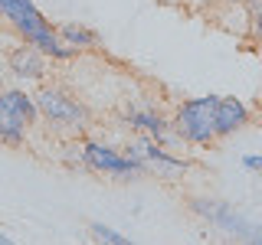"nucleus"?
<instances>
[{"mask_svg":"<svg viewBox=\"0 0 262 245\" xmlns=\"http://www.w3.org/2000/svg\"><path fill=\"white\" fill-rule=\"evenodd\" d=\"M213 105H216V95H203V98H193V102H184L177 108L174 128L184 141H190V144H213L216 141V131H213Z\"/></svg>","mask_w":262,"mask_h":245,"instance_id":"nucleus-1","label":"nucleus"},{"mask_svg":"<svg viewBox=\"0 0 262 245\" xmlns=\"http://www.w3.org/2000/svg\"><path fill=\"white\" fill-rule=\"evenodd\" d=\"M13 27L20 30V36L27 39L30 46H36L39 53L53 56V59H72V56L79 53V49L66 46L62 39L56 36V30H53V27H49V23L43 20V13H39V10H30V13L16 16V20H13Z\"/></svg>","mask_w":262,"mask_h":245,"instance_id":"nucleus-2","label":"nucleus"},{"mask_svg":"<svg viewBox=\"0 0 262 245\" xmlns=\"http://www.w3.org/2000/svg\"><path fill=\"white\" fill-rule=\"evenodd\" d=\"M36 111L46 114V121H53L56 128H85L89 121L85 105H79L72 95L59 92V88H43L36 95Z\"/></svg>","mask_w":262,"mask_h":245,"instance_id":"nucleus-3","label":"nucleus"},{"mask_svg":"<svg viewBox=\"0 0 262 245\" xmlns=\"http://www.w3.org/2000/svg\"><path fill=\"white\" fill-rule=\"evenodd\" d=\"M85 163L98 174H115V177H138V174H147L141 163L128 160L125 154L112 151V147H102V144H85Z\"/></svg>","mask_w":262,"mask_h":245,"instance_id":"nucleus-4","label":"nucleus"},{"mask_svg":"<svg viewBox=\"0 0 262 245\" xmlns=\"http://www.w3.org/2000/svg\"><path fill=\"white\" fill-rule=\"evenodd\" d=\"M246 125H249V108L239 98H216V105H213V131H216V137H229Z\"/></svg>","mask_w":262,"mask_h":245,"instance_id":"nucleus-5","label":"nucleus"},{"mask_svg":"<svg viewBox=\"0 0 262 245\" xmlns=\"http://www.w3.org/2000/svg\"><path fill=\"white\" fill-rule=\"evenodd\" d=\"M10 69L16 72L20 79H39L43 76V53H39L36 46H27L23 43L20 49H13L10 53Z\"/></svg>","mask_w":262,"mask_h":245,"instance_id":"nucleus-6","label":"nucleus"},{"mask_svg":"<svg viewBox=\"0 0 262 245\" xmlns=\"http://www.w3.org/2000/svg\"><path fill=\"white\" fill-rule=\"evenodd\" d=\"M0 108L10 111L23 128L33 125V121H36V114H39V111H36V102H33V98H27L23 92H16V88H10V92H0Z\"/></svg>","mask_w":262,"mask_h":245,"instance_id":"nucleus-7","label":"nucleus"},{"mask_svg":"<svg viewBox=\"0 0 262 245\" xmlns=\"http://www.w3.org/2000/svg\"><path fill=\"white\" fill-rule=\"evenodd\" d=\"M128 125H135V128L147 131V134H151V137H158V141H164V137H167V121H164L158 111H141V108H131V111H128Z\"/></svg>","mask_w":262,"mask_h":245,"instance_id":"nucleus-8","label":"nucleus"},{"mask_svg":"<svg viewBox=\"0 0 262 245\" xmlns=\"http://www.w3.org/2000/svg\"><path fill=\"white\" fill-rule=\"evenodd\" d=\"M56 36H59L66 46H72V49H79V46H98V33L89 30V27H79V23H62V27L56 30Z\"/></svg>","mask_w":262,"mask_h":245,"instance_id":"nucleus-9","label":"nucleus"},{"mask_svg":"<svg viewBox=\"0 0 262 245\" xmlns=\"http://www.w3.org/2000/svg\"><path fill=\"white\" fill-rule=\"evenodd\" d=\"M144 167H147V170H158L161 177H180V174L187 170V163H180V160H174V157H167L161 147H151V154H147Z\"/></svg>","mask_w":262,"mask_h":245,"instance_id":"nucleus-10","label":"nucleus"},{"mask_svg":"<svg viewBox=\"0 0 262 245\" xmlns=\"http://www.w3.org/2000/svg\"><path fill=\"white\" fill-rule=\"evenodd\" d=\"M0 144H10V147L23 144V125L4 108H0Z\"/></svg>","mask_w":262,"mask_h":245,"instance_id":"nucleus-11","label":"nucleus"},{"mask_svg":"<svg viewBox=\"0 0 262 245\" xmlns=\"http://www.w3.org/2000/svg\"><path fill=\"white\" fill-rule=\"evenodd\" d=\"M30 10H36V7H33V0H0V13H4L10 23L16 20V16L30 13Z\"/></svg>","mask_w":262,"mask_h":245,"instance_id":"nucleus-12","label":"nucleus"},{"mask_svg":"<svg viewBox=\"0 0 262 245\" xmlns=\"http://www.w3.org/2000/svg\"><path fill=\"white\" fill-rule=\"evenodd\" d=\"M89 232L95 235L98 242H112V245H128V239L121 232H115V229H108V226H102V223H89Z\"/></svg>","mask_w":262,"mask_h":245,"instance_id":"nucleus-13","label":"nucleus"},{"mask_svg":"<svg viewBox=\"0 0 262 245\" xmlns=\"http://www.w3.org/2000/svg\"><path fill=\"white\" fill-rule=\"evenodd\" d=\"M243 167H246V170H262V157L249 154V157H243Z\"/></svg>","mask_w":262,"mask_h":245,"instance_id":"nucleus-14","label":"nucleus"},{"mask_svg":"<svg viewBox=\"0 0 262 245\" xmlns=\"http://www.w3.org/2000/svg\"><path fill=\"white\" fill-rule=\"evenodd\" d=\"M0 245H10V235H4V232H0Z\"/></svg>","mask_w":262,"mask_h":245,"instance_id":"nucleus-15","label":"nucleus"}]
</instances>
